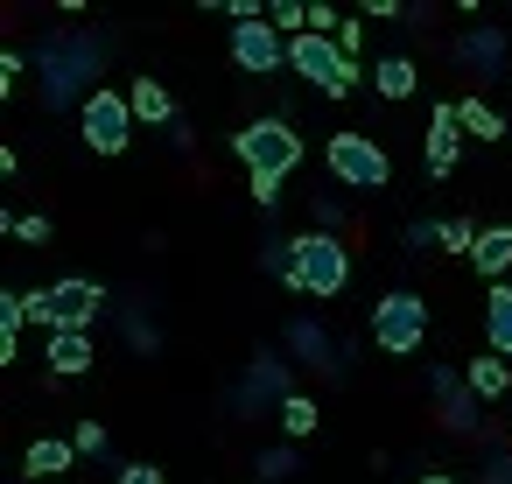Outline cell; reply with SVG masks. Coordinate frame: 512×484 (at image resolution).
I'll use <instances>...</instances> for the list:
<instances>
[{
	"mask_svg": "<svg viewBox=\"0 0 512 484\" xmlns=\"http://www.w3.org/2000/svg\"><path fill=\"white\" fill-rule=\"evenodd\" d=\"M477 239H484V225H477V218H463V211H456V218H442V253H449V260H470V253H477Z\"/></svg>",
	"mask_w": 512,
	"mask_h": 484,
	"instance_id": "23",
	"label": "cell"
},
{
	"mask_svg": "<svg viewBox=\"0 0 512 484\" xmlns=\"http://www.w3.org/2000/svg\"><path fill=\"white\" fill-rule=\"evenodd\" d=\"M281 344H288V351H309V365H316V372H337V365H344V337L330 344L316 323H288V330H281Z\"/></svg>",
	"mask_w": 512,
	"mask_h": 484,
	"instance_id": "20",
	"label": "cell"
},
{
	"mask_svg": "<svg viewBox=\"0 0 512 484\" xmlns=\"http://www.w3.org/2000/svg\"><path fill=\"white\" fill-rule=\"evenodd\" d=\"M71 463H78V442H71V435H36V442L22 449V477H29V484H64Z\"/></svg>",
	"mask_w": 512,
	"mask_h": 484,
	"instance_id": "12",
	"label": "cell"
},
{
	"mask_svg": "<svg viewBox=\"0 0 512 484\" xmlns=\"http://www.w3.org/2000/svg\"><path fill=\"white\" fill-rule=\"evenodd\" d=\"M71 442H78V456H113V435H106L99 414H85V421L71 428Z\"/></svg>",
	"mask_w": 512,
	"mask_h": 484,
	"instance_id": "26",
	"label": "cell"
},
{
	"mask_svg": "<svg viewBox=\"0 0 512 484\" xmlns=\"http://www.w3.org/2000/svg\"><path fill=\"white\" fill-rule=\"evenodd\" d=\"M246 190H253V204H260V211H274V204H281V176H246Z\"/></svg>",
	"mask_w": 512,
	"mask_h": 484,
	"instance_id": "30",
	"label": "cell"
},
{
	"mask_svg": "<svg viewBox=\"0 0 512 484\" xmlns=\"http://www.w3.org/2000/svg\"><path fill=\"white\" fill-rule=\"evenodd\" d=\"M351 274H358V260H351V246L337 239V232H295V267H288V295H302V302H337L344 288H351Z\"/></svg>",
	"mask_w": 512,
	"mask_h": 484,
	"instance_id": "1",
	"label": "cell"
},
{
	"mask_svg": "<svg viewBox=\"0 0 512 484\" xmlns=\"http://www.w3.org/2000/svg\"><path fill=\"white\" fill-rule=\"evenodd\" d=\"M449 57H456V64H463V71L484 85V78H498V71H505V57H512V36H505L498 22H477V29H463V36L449 43Z\"/></svg>",
	"mask_w": 512,
	"mask_h": 484,
	"instance_id": "10",
	"label": "cell"
},
{
	"mask_svg": "<svg viewBox=\"0 0 512 484\" xmlns=\"http://www.w3.org/2000/svg\"><path fill=\"white\" fill-rule=\"evenodd\" d=\"M92 330H57L50 344H43V365H50V379H85L92 372Z\"/></svg>",
	"mask_w": 512,
	"mask_h": 484,
	"instance_id": "13",
	"label": "cell"
},
{
	"mask_svg": "<svg viewBox=\"0 0 512 484\" xmlns=\"http://www.w3.org/2000/svg\"><path fill=\"white\" fill-rule=\"evenodd\" d=\"M22 71H29V50H15V43H8V50H0V99L22 85Z\"/></svg>",
	"mask_w": 512,
	"mask_h": 484,
	"instance_id": "27",
	"label": "cell"
},
{
	"mask_svg": "<svg viewBox=\"0 0 512 484\" xmlns=\"http://www.w3.org/2000/svg\"><path fill=\"white\" fill-rule=\"evenodd\" d=\"M36 64H43V106L57 113V106H85L99 85H85L92 71H99V50L92 43H78V36H50L43 50H36Z\"/></svg>",
	"mask_w": 512,
	"mask_h": 484,
	"instance_id": "5",
	"label": "cell"
},
{
	"mask_svg": "<svg viewBox=\"0 0 512 484\" xmlns=\"http://www.w3.org/2000/svg\"><path fill=\"white\" fill-rule=\"evenodd\" d=\"M113 484H169V470H162V463H120Z\"/></svg>",
	"mask_w": 512,
	"mask_h": 484,
	"instance_id": "29",
	"label": "cell"
},
{
	"mask_svg": "<svg viewBox=\"0 0 512 484\" xmlns=\"http://www.w3.org/2000/svg\"><path fill=\"white\" fill-rule=\"evenodd\" d=\"M414 484H456V477H449V470H421Z\"/></svg>",
	"mask_w": 512,
	"mask_h": 484,
	"instance_id": "33",
	"label": "cell"
},
{
	"mask_svg": "<svg viewBox=\"0 0 512 484\" xmlns=\"http://www.w3.org/2000/svg\"><path fill=\"white\" fill-rule=\"evenodd\" d=\"M22 302H29V323H36L43 337H57V330H92L99 309H106V288H99L92 274H64V281L22 288Z\"/></svg>",
	"mask_w": 512,
	"mask_h": 484,
	"instance_id": "3",
	"label": "cell"
},
{
	"mask_svg": "<svg viewBox=\"0 0 512 484\" xmlns=\"http://www.w3.org/2000/svg\"><path fill=\"white\" fill-rule=\"evenodd\" d=\"M484 351L512 358V281L484 288Z\"/></svg>",
	"mask_w": 512,
	"mask_h": 484,
	"instance_id": "18",
	"label": "cell"
},
{
	"mask_svg": "<svg viewBox=\"0 0 512 484\" xmlns=\"http://www.w3.org/2000/svg\"><path fill=\"white\" fill-rule=\"evenodd\" d=\"M253 470H260L267 484H288V477L302 470V456H295V442H281V449H260V456H253Z\"/></svg>",
	"mask_w": 512,
	"mask_h": 484,
	"instance_id": "24",
	"label": "cell"
},
{
	"mask_svg": "<svg viewBox=\"0 0 512 484\" xmlns=\"http://www.w3.org/2000/svg\"><path fill=\"white\" fill-rule=\"evenodd\" d=\"M372 92H379L386 106L414 99V92H421V71H414V57H393V50H386V57L372 64Z\"/></svg>",
	"mask_w": 512,
	"mask_h": 484,
	"instance_id": "17",
	"label": "cell"
},
{
	"mask_svg": "<svg viewBox=\"0 0 512 484\" xmlns=\"http://www.w3.org/2000/svg\"><path fill=\"white\" fill-rule=\"evenodd\" d=\"M323 169H330L337 190H358V197H379V190L393 183V155H386L372 134H358V127L323 141Z\"/></svg>",
	"mask_w": 512,
	"mask_h": 484,
	"instance_id": "6",
	"label": "cell"
},
{
	"mask_svg": "<svg viewBox=\"0 0 512 484\" xmlns=\"http://www.w3.org/2000/svg\"><path fill=\"white\" fill-rule=\"evenodd\" d=\"M484 484H512V449H491L484 456Z\"/></svg>",
	"mask_w": 512,
	"mask_h": 484,
	"instance_id": "32",
	"label": "cell"
},
{
	"mask_svg": "<svg viewBox=\"0 0 512 484\" xmlns=\"http://www.w3.org/2000/svg\"><path fill=\"white\" fill-rule=\"evenodd\" d=\"M463 379H470V393L491 407V400H505V393H512V358H498V351H477V358H463Z\"/></svg>",
	"mask_w": 512,
	"mask_h": 484,
	"instance_id": "15",
	"label": "cell"
},
{
	"mask_svg": "<svg viewBox=\"0 0 512 484\" xmlns=\"http://www.w3.org/2000/svg\"><path fill=\"white\" fill-rule=\"evenodd\" d=\"M435 246H442V218H414V225L400 232V253H407V260H421V253H435Z\"/></svg>",
	"mask_w": 512,
	"mask_h": 484,
	"instance_id": "25",
	"label": "cell"
},
{
	"mask_svg": "<svg viewBox=\"0 0 512 484\" xmlns=\"http://www.w3.org/2000/svg\"><path fill=\"white\" fill-rule=\"evenodd\" d=\"M365 337H372L379 358H414V351L428 344V295H421V288H386V295L372 302Z\"/></svg>",
	"mask_w": 512,
	"mask_h": 484,
	"instance_id": "4",
	"label": "cell"
},
{
	"mask_svg": "<svg viewBox=\"0 0 512 484\" xmlns=\"http://www.w3.org/2000/svg\"><path fill=\"white\" fill-rule=\"evenodd\" d=\"M470 267L484 274V288H498V281H512V225H484V239H477V253H470Z\"/></svg>",
	"mask_w": 512,
	"mask_h": 484,
	"instance_id": "16",
	"label": "cell"
},
{
	"mask_svg": "<svg viewBox=\"0 0 512 484\" xmlns=\"http://www.w3.org/2000/svg\"><path fill=\"white\" fill-rule=\"evenodd\" d=\"M463 148H470V134L456 120V99L428 106V127H421V169H428V183H449L463 169Z\"/></svg>",
	"mask_w": 512,
	"mask_h": 484,
	"instance_id": "8",
	"label": "cell"
},
{
	"mask_svg": "<svg viewBox=\"0 0 512 484\" xmlns=\"http://www.w3.org/2000/svg\"><path fill=\"white\" fill-rule=\"evenodd\" d=\"M316 421H323V407H316L309 393H288V400H281V435H288V442H309Z\"/></svg>",
	"mask_w": 512,
	"mask_h": 484,
	"instance_id": "22",
	"label": "cell"
},
{
	"mask_svg": "<svg viewBox=\"0 0 512 484\" xmlns=\"http://www.w3.org/2000/svg\"><path fill=\"white\" fill-rule=\"evenodd\" d=\"M134 99L120 92V85H99L85 106H78V141L92 148V155H127L134 148Z\"/></svg>",
	"mask_w": 512,
	"mask_h": 484,
	"instance_id": "7",
	"label": "cell"
},
{
	"mask_svg": "<svg viewBox=\"0 0 512 484\" xmlns=\"http://www.w3.org/2000/svg\"><path fill=\"white\" fill-rule=\"evenodd\" d=\"M309 218H316V232H337V239H344V204H337V197H316Z\"/></svg>",
	"mask_w": 512,
	"mask_h": 484,
	"instance_id": "28",
	"label": "cell"
},
{
	"mask_svg": "<svg viewBox=\"0 0 512 484\" xmlns=\"http://www.w3.org/2000/svg\"><path fill=\"white\" fill-rule=\"evenodd\" d=\"M456 120H463V134H470V141H505V134H512V127H505V113H498L484 92H463V99H456Z\"/></svg>",
	"mask_w": 512,
	"mask_h": 484,
	"instance_id": "19",
	"label": "cell"
},
{
	"mask_svg": "<svg viewBox=\"0 0 512 484\" xmlns=\"http://www.w3.org/2000/svg\"><path fill=\"white\" fill-rule=\"evenodd\" d=\"M232 155L246 162V176H295L302 169V155H309V141H302V127L288 120V113H260V120H246L239 134H232Z\"/></svg>",
	"mask_w": 512,
	"mask_h": 484,
	"instance_id": "2",
	"label": "cell"
},
{
	"mask_svg": "<svg viewBox=\"0 0 512 484\" xmlns=\"http://www.w3.org/2000/svg\"><path fill=\"white\" fill-rule=\"evenodd\" d=\"M22 330H29V302H22V288H0V365H15Z\"/></svg>",
	"mask_w": 512,
	"mask_h": 484,
	"instance_id": "21",
	"label": "cell"
},
{
	"mask_svg": "<svg viewBox=\"0 0 512 484\" xmlns=\"http://www.w3.org/2000/svg\"><path fill=\"white\" fill-rule=\"evenodd\" d=\"M337 50H344V57H358V50H365V22H358V15H344V29H337Z\"/></svg>",
	"mask_w": 512,
	"mask_h": 484,
	"instance_id": "31",
	"label": "cell"
},
{
	"mask_svg": "<svg viewBox=\"0 0 512 484\" xmlns=\"http://www.w3.org/2000/svg\"><path fill=\"white\" fill-rule=\"evenodd\" d=\"M127 99H134V120L141 127H176L183 113H176V92L162 85V78H127Z\"/></svg>",
	"mask_w": 512,
	"mask_h": 484,
	"instance_id": "14",
	"label": "cell"
},
{
	"mask_svg": "<svg viewBox=\"0 0 512 484\" xmlns=\"http://www.w3.org/2000/svg\"><path fill=\"white\" fill-rule=\"evenodd\" d=\"M428 393H435V414H442V428L449 435H477V393H470V379L463 372H449V365H428Z\"/></svg>",
	"mask_w": 512,
	"mask_h": 484,
	"instance_id": "11",
	"label": "cell"
},
{
	"mask_svg": "<svg viewBox=\"0 0 512 484\" xmlns=\"http://www.w3.org/2000/svg\"><path fill=\"white\" fill-rule=\"evenodd\" d=\"M232 64H239V78H281L288 71V36L274 29V22H246V29H232Z\"/></svg>",
	"mask_w": 512,
	"mask_h": 484,
	"instance_id": "9",
	"label": "cell"
}]
</instances>
